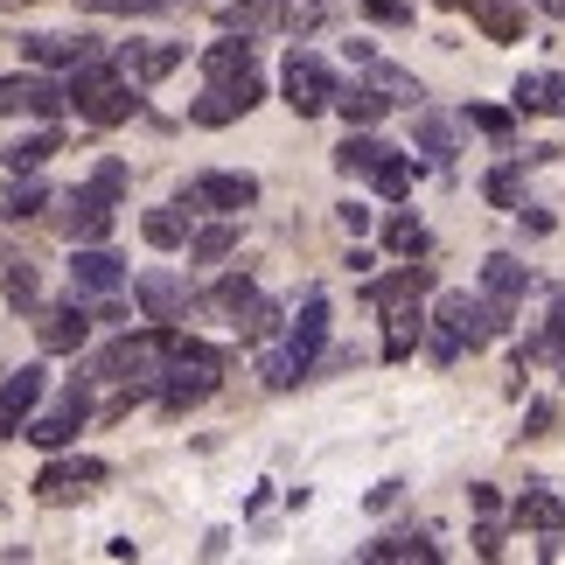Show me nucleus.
I'll return each mask as SVG.
<instances>
[{
    "instance_id": "f257e3e1",
    "label": "nucleus",
    "mask_w": 565,
    "mask_h": 565,
    "mask_svg": "<svg viewBox=\"0 0 565 565\" xmlns=\"http://www.w3.org/2000/svg\"><path fill=\"white\" fill-rule=\"evenodd\" d=\"M503 329H510L503 300H489V294H440V308H433V321H426V356L454 363L461 350H489Z\"/></svg>"
},
{
    "instance_id": "f03ea898",
    "label": "nucleus",
    "mask_w": 565,
    "mask_h": 565,
    "mask_svg": "<svg viewBox=\"0 0 565 565\" xmlns=\"http://www.w3.org/2000/svg\"><path fill=\"white\" fill-rule=\"evenodd\" d=\"M321 342H329V300L308 294V308H300V321L287 329V342H258V377H266V391H294L315 371Z\"/></svg>"
},
{
    "instance_id": "7ed1b4c3",
    "label": "nucleus",
    "mask_w": 565,
    "mask_h": 565,
    "mask_svg": "<svg viewBox=\"0 0 565 565\" xmlns=\"http://www.w3.org/2000/svg\"><path fill=\"white\" fill-rule=\"evenodd\" d=\"M63 84H71L77 119H92V126H126V119L140 113V98H134L140 84H134V77H119V63H105V50H98L92 63H77V71L63 77Z\"/></svg>"
},
{
    "instance_id": "20e7f679",
    "label": "nucleus",
    "mask_w": 565,
    "mask_h": 565,
    "mask_svg": "<svg viewBox=\"0 0 565 565\" xmlns=\"http://www.w3.org/2000/svg\"><path fill=\"white\" fill-rule=\"evenodd\" d=\"M224 384V356L210 350V342H195V335H175V350H168V377H161V412L168 419H182L189 405H203L210 391Z\"/></svg>"
},
{
    "instance_id": "39448f33",
    "label": "nucleus",
    "mask_w": 565,
    "mask_h": 565,
    "mask_svg": "<svg viewBox=\"0 0 565 565\" xmlns=\"http://www.w3.org/2000/svg\"><path fill=\"white\" fill-rule=\"evenodd\" d=\"M203 308H210V315H224L245 342H273V335H279V308L252 287L245 273H224V279H216V287L203 294Z\"/></svg>"
},
{
    "instance_id": "423d86ee",
    "label": "nucleus",
    "mask_w": 565,
    "mask_h": 565,
    "mask_svg": "<svg viewBox=\"0 0 565 565\" xmlns=\"http://www.w3.org/2000/svg\"><path fill=\"white\" fill-rule=\"evenodd\" d=\"M279 92H287V105H294L300 119H315V113H329V105H335V77H329V63H321L315 50H294L287 71H279Z\"/></svg>"
},
{
    "instance_id": "0eeeda50",
    "label": "nucleus",
    "mask_w": 565,
    "mask_h": 565,
    "mask_svg": "<svg viewBox=\"0 0 565 565\" xmlns=\"http://www.w3.org/2000/svg\"><path fill=\"white\" fill-rule=\"evenodd\" d=\"M71 105V84L42 77V71H21V77H0V119L29 113V119H56Z\"/></svg>"
},
{
    "instance_id": "6e6552de",
    "label": "nucleus",
    "mask_w": 565,
    "mask_h": 565,
    "mask_svg": "<svg viewBox=\"0 0 565 565\" xmlns=\"http://www.w3.org/2000/svg\"><path fill=\"white\" fill-rule=\"evenodd\" d=\"M113 210H119V195L105 182L71 189V195H63V231H71V245H98V237L113 231Z\"/></svg>"
},
{
    "instance_id": "1a4fd4ad",
    "label": "nucleus",
    "mask_w": 565,
    "mask_h": 565,
    "mask_svg": "<svg viewBox=\"0 0 565 565\" xmlns=\"http://www.w3.org/2000/svg\"><path fill=\"white\" fill-rule=\"evenodd\" d=\"M182 203H189V210L237 216V210H252V203H258V182H252V175H231V168H210V175H195V182L182 189Z\"/></svg>"
},
{
    "instance_id": "9d476101",
    "label": "nucleus",
    "mask_w": 565,
    "mask_h": 565,
    "mask_svg": "<svg viewBox=\"0 0 565 565\" xmlns=\"http://www.w3.org/2000/svg\"><path fill=\"white\" fill-rule=\"evenodd\" d=\"M258 98H266V84H258V71H252V77L210 84V92H203V98L189 105V119H195V126H231V119H245V113H252Z\"/></svg>"
},
{
    "instance_id": "9b49d317",
    "label": "nucleus",
    "mask_w": 565,
    "mask_h": 565,
    "mask_svg": "<svg viewBox=\"0 0 565 565\" xmlns=\"http://www.w3.org/2000/svg\"><path fill=\"white\" fill-rule=\"evenodd\" d=\"M71 294H84V300H119L126 294V266L105 245H77V258H71Z\"/></svg>"
},
{
    "instance_id": "f8f14e48",
    "label": "nucleus",
    "mask_w": 565,
    "mask_h": 565,
    "mask_svg": "<svg viewBox=\"0 0 565 565\" xmlns=\"http://www.w3.org/2000/svg\"><path fill=\"white\" fill-rule=\"evenodd\" d=\"M134 300H140L147 321H182L195 294H189L182 273H140V279H134Z\"/></svg>"
},
{
    "instance_id": "ddd939ff",
    "label": "nucleus",
    "mask_w": 565,
    "mask_h": 565,
    "mask_svg": "<svg viewBox=\"0 0 565 565\" xmlns=\"http://www.w3.org/2000/svg\"><path fill=\"white\" fill-rule=\"evenodd\" d=\"M182 56H189L182 42H126L113 63H119V77H134V84H161V77L182 71Z\"/></svg>"
},
{
    "instance_id": "4468645a",
    "label": "nucleus",
    "mask_w": 565,
    "mask_h": 565,
    "mask_svg": "<svg viewBox=\"0 0 565 565\" xmlns=\"http://www.w3.org/2000/svg\"><path fill=\"white\" fill-rule=\"evenodd\" d=\"M84 335H92V321H84V294H71L63 308H42V321H35V342H42L50 356L84 350Z\"/></svg>"
},
{
    "instance_id": "2eb2a0df",
    "label": "nucleus",
    "mask_w": 565,
    "mask_h": 565,
    "mask_svg": "<svg viewBox=\"0 0 565 565\" xmlns=\"http://www.w3.org/2000/svg\"><path fill=\"white\" fill-rule=\"evenodd\" d=\"M105 482V461H50L35 475V495L42 503H77V495H92Z\"/></svg>"
},
{
    "instance_id": "dca6fc26",
    "label": "nucleus",
    "mask_w": 565,
    "mask_h": 565,
    "mask_svg": "<svg viewBox=\"0 0 565 565\" xmlns=\"http://www.w3.org/2000/svg\"><path fill=\"white\" fill-rule=\"evenodd\" d=\"M35 398H42V363L0 377V440H14V433H21V419L35 412Z\"/></svg>"
},
{
    "instance_id": "f3484780",
    "label": "nucleus",
    "mask_w": 565,
    "mask_h": 565,
    "mask_svg": "<svg viewBox=\"0 0 565 565\" xmlns=\"http://www.w3.org/2000/svg\"><path fill=\"white\" fill-rule=\"evenodd\" d=\"M84 405H92V398H84V377H77V384H71V398H63V405L50 412V419H29L21 433H29L35 447H50V454H56V447H71V440H77V426H84Z\"/></svg>"
},
{
    "instance_id": "a211bd4d",
    "label": "nucleus",
    "mask_w": 565,
    "mask_h": 565,
    "mask_svg": "<svg viewBox=\"0 0 565 565\" xmlns=\"http://www.w3.org/2000/svg\"><path fill=\"white\" fill-rule=\"evenodd\" d=\"M21 50H29L35 71H77V63L98 56V42H92V35H29Z\"/></svg>"
},
{
    "instance_id": "6ab92c4d",
    "label": "nucleus",
    "mask_w": 565,
    "mask_h": 565,
    "mask_svg": "<svg viewBox=\"0 0 565 565\" xmlns=\"http://www.w3.org/2000/svg\"><path fill=\"white\" fill-rule=\"evenodd\" d=\"M224 29L231 35H279V29H287V0H231V8H224Z\"/></svg>"
},
{
    "instance_id": "aec40b11",
    "label": "nucleus",
    "mask_w": 565,
    "mask_h": 565,
    "mask_svg": "<svg viewBox=\"0 0 565 565\" xmlns=\"http://www.w3.org/2000/svg\"><path fill=\"white\" fill-rule=\"evenodd\" d=\"M384 321H391V329H384V356H391V363H405V356L426 342V315H419V300H398V308H384Z\"/></svg>"
},
{
    "instance_id": "412c9836",
    "label": "nucleus",
    "mask_w": 565,
    "mask_h": 565,
    "mask_svg": "<svg viewBox=\"0 0 565 565\" xmlns=\"http://www.w3.org/2000/svg\"><path fill=\"white\" fill-rule=\"evenodd\" d=\"M203 77H210V84L252 77V35H231V29H224V42H210V50H203Z\"/></svg>"
},
{
    "instance_id": "4be33fe9",
    "label": "nucleus",
    "mask_w": 565,
    "mask_h": 565,
    "mask_svg": "<svg viewBox=\"0 0 565 565\" xmlns=\"http://www.w3.org/2000/svg\"><path fill=\"white\" fill-rule=\"evenodd\" d=\"M516 524H531V531H545V537H552V531L565 524V495H558L552 482H531L524 495H516Z\"/></svg>"
},
{
    "instance_id": "5701e85b",
    "label": "nucleus",
    "mask_w": 565,
    "mask_h": 565,
    "mask_svg": "<svg viewBox=\"0 0 565 565\" xmlns=\"http://www.w3.org/2000/svg\"><path fill=\"white\" fill-rule=\"evenodd\" d=\"M516 113H552V119H565V77L524 71V77H516Z\"/></svg>"
},
{
    "instance_id": "b1692460",
    "label": "nucleus",
    "mask_w": 565,
    "mask_h": 565,
    "mask_svg": "<svg viewBox=\"0 0 565 565\" xmlns=\"http://www.w3.org/2000/svg\"><path fill=\"white\" fill-rule=\"evenodd\" d=\"M482 294H489V300H503V308H516V300H524V294H531V273H524V266H516V258H510V252H495V258H489V266H482Z\"/></svg>"
},
{
    "instance_id": "393cba45",
    "label": "nucleus",
    "mask_w": 565,
    "mask_h": 565,
    "mask_svg": "<svg viewBox=\"0 0 565 565\" xmlns=\"http://www.w3.org/2000/svg\"><path fill=\"white\" fill-rule=\"evenodd\" d=\"M468 14H475V29H482L489 42H516V35H524V8H516V0H468Z\"/></svg>"
},
{
    "instance_id": "a878e982",
    "label": "nucleus",
    "mask_w": 565,
    "mask_h": 565,
    "mask_svg": "<svg viewBox=\"0 0 565 565\" xmlns=\"http://www.w3.org/2000/svg\"><path fill=\"white\" fill-rule=\"evenodd\" d=\"M189 216H195L189 203H175V210H147V216H140L147 245H161V252H175V245H189V237H195V231H189Z\"/></svg>"
},
{
    "instance_id": "bb28decb",
    "label": "nucleus",
    "mask_w": 565,
    "mask_h": 565,
    "mask_svg": "<svg viewBox=\"0 0 565 565\" xmlns=\"http://www.w3.org/2000/svg\"><path fill=\"white\" fill-rule=\"evenodd\" d=\"M335 113H342V119H350V126H377V119L391 113V98L377 92V84H371V77H363V84H350V92H335Z\"/></svg>"
},
{
    "instance_id": "cd10ccee",
    "label": "nucleus",
    "mask_w": 565,
    "mask_h": 565,
    "mask_svg": "<svg viewBox=\"0 0 565 565\" xmlns=\"http://www.w3.org/2000/svg\"><path fill=\"white\" fill-rule=\"evenodd\" d=\"M426 287H433L426 266H398L391 279H371V300H377V308H398V300H419Z\"/></svg>"
},
{
    "instance_id": "c85d7f7f",
    "label": "nucleus",
    "mask_w": 565,
    "mask_h": 565,
    "mask_svg": "<svg viewBox=\"0 0 565 565\" xmlns=\"http://www.w3.org/2000/svg\"><path fill=\"white\" fill-rule=\"evenodd\" d=\"M50 154H56V126H42V134L14 140V147H8V154H0V161H8V175H35V168L50 161Z\"/></svg>"
},
{
    "instance_id": "c756f323",
    "label": "nucleus",
    "mask_w": 565,
    "mask_h": 565,
    "mask_svg": "<svg viewBox=\"0 0 565 565\" xmlns=\"http://www.w3.org/2000/svg\"><path fill=\"white\" fill-rule=\"evenodd\" d=\"M363 77H371V84H377V92H384L391 105H419V77H405L398 63H384V56H371V63H363Z\"/></svg>"
},
{
    "instance_id": "7c9ffc66",
    "label": "nucleus",
    "mask_w": 565,
    "mask_h": 565,
    "mask_svg": "<svg viewBox=\"0 0 565 565\" xmlns=\"http://www.w3.org/2000/svg\"><path fill=\"white\" fill-rule=\"evenodd\" d=\"M231 252H237V224H231V216H224V224H203V231L189 237L195 266H216V258H231Z\"/></svg>"
},
{
    "instance_id": "2f4dec72",
    "label": "nucleus",
    "mask_w": 565,
    "mask_h": 565,
    "mask_svg": "<svg viewBox=\"0 0 565 565\" xmlns=\"http://www.w3.org/2000/svg\"><path fill=\"white\" fill-rule=\"evenodd\" d=\"M377 161H384V147H377L371 134H363V126H350V140L335 147V168H342V175H371Z\"/></svg>"
},
{
    "instance_id": "473e14b6",
    "label": "nucleus",
    "mask_w": 565,
    "mask_h": 565,
    "mask_svg": "<svg viewBox=\"0 0 565 565\" xmlns=\"http://www.w3.org/2000/svg\"><path fill=\"white\" fill-rule=\"evenodd\" d=\"M0 287H8V300H14V308H35V300H42V287H35V266H29V258H0Z\"/></svg>"
},
{
    "instance_id": "72a5a7b5",
    "label": "nucleus",
    "mask_w": 565,
    "mask_h": 565,
    "mask_svg": "<svg viewBox=\"0 0 565 565\" xmlns=\"http://www.w3.org/2000/svg\"><path fill=\"white\" fill-rule=\"evenodd\" d=\"M363 558H377V565H405V558H419V565H433L440 552H433L426 537H384V545H371Z\"/></svg>"
},
{
    "instance_id": "f704fd0d",
    "label": "nucleus",
    "mask_w": 565,
    "mask_h": 565,
    "mask_svg": "<svg viewBox=\"0 0 565 565\" xmlns=\"http://www.w3.org/2000/svg\"><path fill=\"white\" fill-rule=\"evenodd\" d=\"M371 182H377V195H405V189H412V161H405V154H391V147H384V161L371 168Z\"/></svg>"
},
{
    "instance_id": "c9c22d12",
    "label": "nucleus",
    "mask_w": 565,
    "mask_h": 565,
    "mask_svg": "<svg viewBox=\"0 0 565 565\" xmlns=\"http://www.w3.org/2000/svg\"><path fill=\"white\" fill-rule=\"evenodd\" d=\"M329 14H335V0H287V29L294 35H315Z\"/></svg>"
},
{
    "instance_id": "e433bc0d",
    "label": "nucleus",
    "mask_w": 565,
    "mask_h": 565,
    "mask_svg": "<svg viewBox=\"0 0 565 565\" xmlns=\"http://www.w3.org/2000/svg\"><path fill=\"white\" fill-rule=\"evenodd\" d=\"M42 210V182H29V175H14V189L0 195V216H35Z\"/></svg>"
},
{
    "instance_id": "4c0bfd02",
    "label": "nucleus",
    "mask_w": 565,
    "mask_h": 565,
    "mask_svg": "<svg viewBox=\"0 0 565 565\" xmlns=\"http://www.w3.org/2000/svg\"><path fill=\"white\" fill-rule=\"evenodd\" d=\"M391 252H398V258H426V231L419 224H412V216H391Z\"/></svg>"
},
{
    "instance_id": "58836bf2",
    "label": "nucleus",
    "mask_w": 565,
    "mask_h": 565,
    "mask_svg": "<svg viewBox=\"0 0 565 565\" xmlns=\"http://www.w3.org/2000/svg\"><path fill=\"white\" fill-rule=\"evenodd\" d=\"M77 8H98V14H161V8H182V0H77Z\"/></svg>"
},
{
    "instance_id": "ea45409f",
    "label": "nucleus",
    "mask_w": 565,
    "mask_h": 565,
    "mask_svg": "<svg viewBox=\"0 0 565 565\" xmlns=\"http://www.w3.org/2000/svg\"><path fill=\"white\" fill-rule=\"evenodd\" d=\"M468 119H475V126H482V134H489V140H510V134H516V113H503V105H475V113H468Z\"/></svg>"
},
{
    "instance_id": "a19ab883",
    "label": "nucleus",
    "mask_w": 565,
    "mask_h": 565,
    "mask_svg": "<svg viewBox=\"0 0 565 565\" xmlns=\"http://www.w3.org/2000/svg\"><path fill=\"white\" fill-rule=\"evenodd\" d=\"M419 140H426V154H454V134H447V119H433V113H419Z\"/></svg>"
},
{
    "instance_id": "79ce46f5",
    "label": "nucleus",
    "mask_w": 565,
    "mask_h": 565,
    "mask_svg": "<svg viewBox=\"0 0 565 565\" xmlns=\"http://www.w3.org/2000/svg\"><path fill=\"white\" fill-rule=\"evenodd\" d=\"M489 203L516 210V175H510V168H495V175H489Z\"/></svg>"
},
{
    "instance_id": "37998d69",
    "label": "nucleus",
    "mask_w": 565,
    "mask_h": 565,
    "mask_svg": "<svg viewBox=\"0 0 565 565\" xmlns=\"http://www.w3.org/2000/svg\"><path fill=\"white\" fill-rule=\"evenodd\" d=\"M363 8H371L377 21H412V8H405V0H363Z\"/></svg>"
},
{
    "instance_id": "c03bdc74",
    "label": "nucleus",
    "mask_w": 565,
    "mask_h": 565,
    "mask_svg": "<svg viewBox=\"0 0 565 565\" xmlns=\"http://www.w3.org/2000/svg\"><path fill=\"white\" fill-rule=\"evenodd\" d=\"M92 182H105V189L119 195V189H126V161H98V175H92Z\"/></svg>"
},
{
    "instance_id": "a18cd8bd",
    "label": "nucleus",
    "mask_w": 565,
    "mask_h": 565,
    "mask_svg": "<svg viewBox=\"0 0 565 565\" xmlns=\"http://www.w3.org/2000/svg\"><path fill=\"white\" fill-rule=\"evenodd\" d=\"M398 489H405V482H377V489H371V510H391V503H398Z\"/></svg>"
},
{
    "instance_id": "49530a36",
    "label": "nucleus",
    "mask_w": 565,
    "mask_h": 565,
    "mask_svg": "<svg viewBox=\"0 0 565 565\" xmlns=\"http://www.w3.org/2000/svg\"><path fill=\"white\" fill-rule=\"evenodd\" d=\"M545 8H552V14H558V21H565V0H545Z\"/></svg>"
},
{
    "instance_id": "de8ad7c7",
    "label": "nucleus",
    "mask_w": 565,
    "mask_h": 565,
    "mask_svg": "<svg viewBox=\"0 0 565 565\" xmlns=\"http://www.w3.org/2000/svg\"><path fill=\"white\" fill-rule=\"evenodd\" d=\"M433 8H468V0H433Z\"/></svg>"
},
{
    "instance_id": "09e8293b",
    "label": "nucleus",
    "mask_w": 565,
    "mask_h": 565,
    "mask_svg": "<svg viewBox=\"0 0 565 565\" xmlns=\"http://www.w3.org/2000/svg\"><path fill=\"white\" fill-rule=\"evenodd\" d=\"M0 8H29V0H0Z\"/></svg>"
}]
</instances>
